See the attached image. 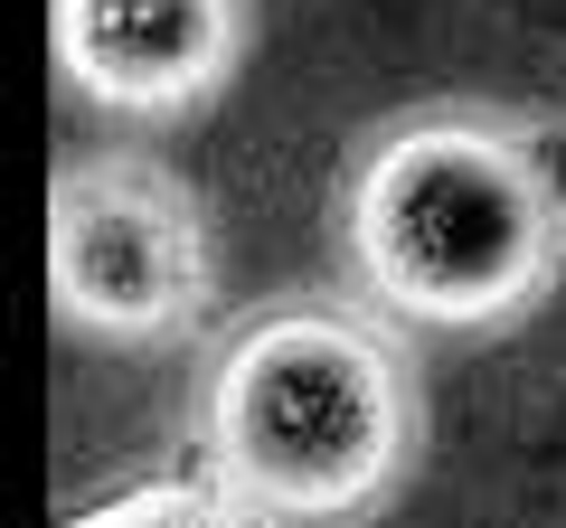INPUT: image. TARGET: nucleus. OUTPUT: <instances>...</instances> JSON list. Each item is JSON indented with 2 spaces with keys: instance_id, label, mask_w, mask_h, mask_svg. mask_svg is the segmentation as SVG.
Returning <instances> with one entry per match:
<instances>
[{
  "instance_id": "20e7f679",
  "label": "nucleus",
  "mask_w": 566,
  "mask_h": 528,
  "mask_svg": "<svg viewBox=\"0 0 566 528\" xmlns=\"http://www.w3.org/2000/svg\"><path fill=\"white\" fill-rule=\"evenodd\" d=\"M48 39H57V76L85 104L180 123L227 95L255 10L245 0H48Z\"/></svg>"
},
{
  "instance_id": "39448f33",
  "label": "nucleus",
  "mask_w": 566,
  "mask_h": 528,
  "mask_svg": "<svg viewBox=\"0 0 566 528\" xmlns=\"http://www.w3.org/2000/svg\"><path fill=\"white\" fill-rule=\"evenodd\" d=\"M66 528H264L245 500H227L208 472H161V482H133L114 500H85Z\"/></svg>"
},
{
  "instance_id": "f03ea898",
  "label": "nucleus",
  "mask_w": 566,
  "mask_h": 528,
  "mask_svg": "<svg viewBox=\"0 0 566 528\" xmlns=\"http://www.w3.org/2000/svg\"><path fill=\"white\" fill-rule=\"evenodd\" d=\"M424 453L406 321L349 293H274L199 378V472L264 528H359Z\"/></svg>"
},
{
  "instance_id": "f257e3e1",
  "label": "nucleus",
  "mask_w": 566,
  "mask_h": 528,
  "mask_svg": "<svg viewBox=\"0 0 566 528\" xmlns=\"http://www.w3.org/2000/svg\"><path fill=\"white\" fill-rule=\"evenodd\" d=\"M349 284L406 330H510L566 284V123L424 104L378 123L331 189Z\"/></svg>"
},
{
  "instance_id": "7ed1b4c3",
  "label": "nucleus",
  "mask_w": 566,
  "mask_h": 528,
  "mask_svg": "<svg viewBox=\"0 0 566 528\" xmlns=\"http://www.w3.org/2000/svg\"><path fill=\"white\" fill-rule=\"evenodd\" d=\"M48 303L114 349H170L218 303L208 199L151 151H76L48 189Z\"/></svg>"
}]
</instances>
